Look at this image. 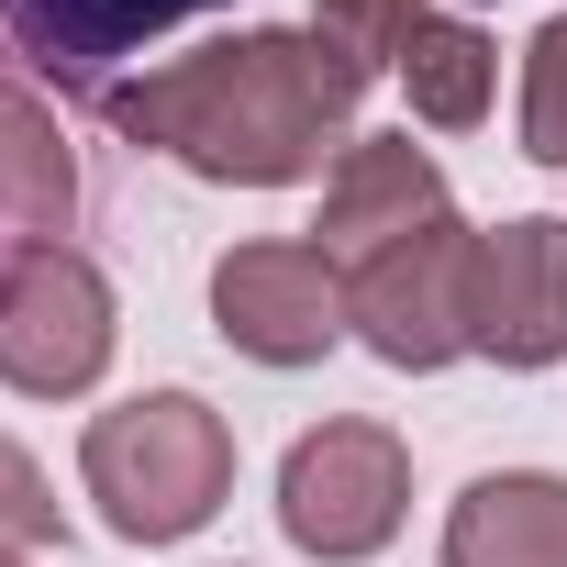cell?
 Listing matches in <instances>:
<instances>
[{
	"label": "cell",
	"mask_w": 567,
	"mask_h": 567,
	"mask_svg": "<svg viewBox=\"0 0 567 567\" xmlns=\"http://www.w3.org/2000/svg\"><path fill=\"white\" fill-rule=\"evenodd\" d=\"M401 512H412V456H401L390 423H323V434L290 445V467H278V523H290V545L323 556V567L379 556L401 534Z\"/></svg>",
	"instance_id": "obj_4"
},
{
	"label": "cell",
	"mask_w": 567,
	"mask_h": 567,
	"mask_svg": "<svg viewBox=\"0 0 567 567\" xmlns=\"http://www.w3.org/2000/svg\"><path fill=\"white\" fill-rule=\"evenodd\" d=\"M0 567H23V556H0Z\"/></svg>",
	"instance_id": "obj_16"
},
{
	"label": "cell",
	"mask_w": 567,
	"mask_h": 567,
	"mask_svg": "<svg viewBox=\"0 0 567 567\" xmlns=\"http://www.w3.org/2000/svg\"><path fill=\"white\" fill-rule=\"evenodd\" d=\"M68 212H79V156H68L56 112L23 79H0V223L34 234V245H56Z\"/></svg>",
	"instance_id": "obj_11"
},
{
	"label": "cell",
	"mask_w": 567,
	"mask_h": 567,
	"mask_svg": "<svg viewBox=\"0 0 567 567\" xmlns=\"http://www.w3.org/2000/svg\"><path fill=\"white\" fill-rule=\"evenodd\" d=\"M56 534H68V512H56L45 467H34L12 434H0V556H12V545H56Z\"/></svg>",
	"instance_id": "obj_15"
},
{
	"label": "cell",
	"mask_w": 567,
	"mask_h": 567,
	"mask_svg": "<svg viewBox=\"0 0 567 567\" xmlns=\"http://www.w3.org/2000/svg\"><path fill=\"white\" fill-rule=\"evenodd\" d=\"M434 12L423 0H312V34L357 68V79H379V68H401L412 56V34H423Z\"/></svg>",
	"instance_id": "obj_13"
},
{
	"label": "cell",
	"mask_w": 567,
	"mask_h": 567,
	"mask_svg": "<svg viewBox=\"0 0 567 567\" xmlns=\"http://www.w3.org/2000/svg\"><path fill=\"white\" fill-rule=\"evenodd\" d=\"M212 323L223 346H245L256 368H312L334 357V334L357 323L346 312V278L323 245H290V234H267V245H234L212 267Z\"/></svg>",
	"instance_id": "obj_6"
},
{
	"label": "cell",
	"mask_w": 567,
	"mask_h": 567,
	"mask_svg": "<svg viewBox=\"0 0 567 567\" xmlns=\"http://www.w3.org/2000/svg\"><path fill=\"white\" fill-rule=\"evenodd\" d=\"M467 290H478V234H467L456 212H434V223H412L401 245H379V256L346 278V312H357L368 357H390V368H445V357L478 346V334H467Z\"/></svg>",
	"instance_id": "obj_5"
},
{
	"label": "cell",
	"mask_w": 567,
	"mask_h": 567,
	"mask_svg": "<svg viewBox=\"0 0 567 567\" xmlns=\"http://www.w3.org/2000/svg\"><path fill=\"white\" fill-rule=\"evenodd\" d=\"M467 334L501 368H556L567 357V223L523 212L501 234H478V290H467Z\"/></svg>",
	"instance_id": "obj_7"
},
{
	"label": "cell",
	"mask_w": 567,
	"mask_h": 567,
	"mask_svg": "<svg viewBox=\"0 0 567 567\" xmlns=\"http://www.w3.org/2000/svg\"><path fill=\"white\" fill-rule=\"evenodd\" d=\"M401 79H412V112H423L434 134H467V123L489 112L501 56H489V34H478V23H423V34H412V56H401Z\"/></svg>",
	"instance_id": "obj_12"
},
{
	"label": "cell",
	"mask_w": 567,
	"mask_h": 567,
	"mask_svg": "<svg viewBox=\"0 0 567 567\" xmlns=\"http://www.w3.org/2000/svg\"><path fill=\"white\" fill-rule=\"evenodd\" d=\"M523 156L534 167H567V12L523 56Z\"/></svg>",
	"instance_id": "obj_14"
},
{
	"label": "cell",
	"mask_w": 567,
	"mask_h": 567,
	"mask_svg": "<svg viewBox=\"0 0 567 567\" xmlns=\"http://www.w3.org/2000/svg\"><path fill=\"white\" fill-rule=\"evenodd\" d=\"M79 478H90V501H101V523L123 545H178V534H200L223 512L234 434H223V412L200 390H145V401H123V412L90 423Z\"/></svg>",
	"instance_id": "obj_2"
},
{
	"label": "cell",
	"mask_w": 567,
	"mask_h": 567,
	"mask_svg": "<svg viewBox=\"0 0 567 567\" xmlns=\"http://www.w3.org/2000/svg\"><path fill=\"white\" fill-rule=\"evenodd\" d=\"M445 567H567V478L501 467L445 512Z\"/></svg>",
	"instance_id": "obj_10"
},
{
	"label": "cell",
	"mask_w": 567,
	"mask_h": 567,
	"mask_svg": "<svg viewBox=\"0 0 567 567\" xmlns=\"http://www.w3.org/2000/svg\"><path fill=\"white\" fill-rule=\"evenodd\" d=\"M357 68L323 45V34H290V23H256V34H223L178 68H145L123 90H101L112 134L178 156L189 178H223V189H290L312 178L323 156H346L357 134Z\"/></svg>",
	"instance_id": "obj_1"
},
{
	"label": "cell",
	"mask_w": 567,
	"mask_h": 567,
	"mask_svg": "<svg viewBox=\"0 0 567 567\" xmlns=\"http://www.w3.org/2000/svg\"><path fill=\"white\" fill-rule=\"evenodd\" d=\"M434 212H445L434 156H423L412 134H357V145L334 156V178H323V223H312V245L368 267L379 245H401V234L434 223Z\"/></svg>",
	"instance_id": "obj_8"
},
{
	"label": "cell",
	"mask_w": 567,
	"mask_h": 567,
	"mask_svg": "<svg viewBox=\"0 0 567 567\" xmlns=\"http://www.w3.org/2000/svg\"><path fill=\"white\" fill-rule=\"evenodd\" d=\"M112 278L79 256V245H23L0 267V379L23 401H79L101 368H112Z\"/></svg>",
	"instance_id": "obj_3"
},
{
	"label": "cell",
	"mask_w": 567,
	"mask_h": 567,
	"mask_svg": "<svg viewBox=\"0 0 567 567\" xmlns=\"http://www.w3.org/2000/svg\"><path fill=\"white\" fill-rule=\"evenodd\" d=\"M189 12H212V0H0V23H12L56 79H112L134 45H156L167 23H189Z\"/></svg>",
	"instance_id": "obj_9"
}]
</instances>
